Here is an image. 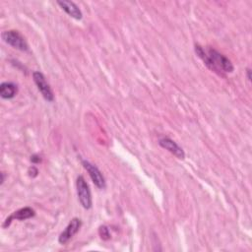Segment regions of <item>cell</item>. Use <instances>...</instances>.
Here are the masks:
<instances>
[{
  "label": "cell",
  "mask_w": 252,
  "mask_h": 252,
  "mask_svg": "<svg viewBox=\"0 0 252 252\" xmlns=\"http://www.w3.org/2000/svg\"><path fill=\"white\" fill-rule=\"evenodd\" d=\"M57 4L70 17H72L76 20H81L83 18L82 11L80 10V8L73 1H67V0H63V1H57Z\"/></svg>",
  "instance_id": "ba28073f"
},
{
  "label": "cell",
  "mask_w": 252,
  "mask_h": 252,
  "mask_svg": "<svg viewBox=\"0 0 252 252\" xmlns=\"http://www.w3.org/2000/svg\"><path fill=\"white\" fill-rule=\"evenodd\" d=\"M33 79L36 83V85L41 92L44 99L47 102H53L54 101V95L53 92L49 86V84L46 82V79L45 75L40 71H35L33 73Z\"/></svg>",
  "instance_id": "277c9868"
},
{
  "label": "cell",
  "mask_w": 252,
  "mask_h": 252,
  "mask_svg": "<svg viewBox=\"0 0 252 252\" xmlns=\"http://www.w3.org/2000/svg\"><path fill=\"white\" fill-rule=\"evenodd\" d=\"M99 234L104 240H109L111 238L110 229L107 226H101L99 229Z\"/></svg>",
  "instance_id": "8fae6325"
},
{
  "label": "cell",
  "mask_w": 252,
  "mask_h": 252,
  "mask_svg": "<svg viewBox=\"0 0 252 252\" xmlns=\"http://www.w3.org/2000/svg\"><path fill=\"white\" fill-rule=\"evenodd\" d=\"M82 164L84 166V169H85L92 182L94 183V184L99 188V189H105L107 184H106V180L102 174V172L98 169V166H96L95 164L91 163L90 161L86 160H82Z\"/></svg>",
  "instance_id": "5b68a950"
},
{
  "label": "cell",
  "mask_w": 252,
  "mask_h": 252,
  "mask_svg": "<svg viewBox=\"0 0 252 252\" xmlns=\"http://www.w3.org/2000/svg\"><path fill=\"white\" fill-rule=\"evenodd\" d=\"M82 226V222L78 218H73L68 226L65 228V229L60 233L58 237V241L60 244H65L67 243L80 229Z\"/></svg>",
  "instance_id": "8992f818"
},
{
  "label": "cell",
  "mask_w": 252,
  "mask_h": 252,
  "mask_svg": "<svg viewBox=\"0 0 252 252\" xmlns=\"http://www.w3.org/2000/svg\"><path fill=\"white\" fill-rule=\"evenodd\" d=\"M18 93V86L12 82H3L0 85V96L2 99H13Z\"/></svg>",
  "instance_id": "30bf717a"
},
{
  "label": "cell",
  "mask_w": 252,
  "mask_h": 252,
  "mask_svg": "<svg viewBox=\"0 0 252 252\" xmlns=\"http://www.w3.org/2000/svg\"><path fill=\"white\" fill-rule=\"evenodd\" d=\"M1 37H2V40L12 47L19 49L21 51H28L29 49L28 43L20 32L14 31V30L5 31L2 33Z\"/></svg>",
  "instance_id": "3957f363"
},
{
  "label": "cell",
  "mask_w": 252,
  "mask_h": 252,
  "mask_svg": "<svg viewBox=\"0 0 252 252\" xmlns=\"http://www.w3.org/2000/svg\"><path fill=\"white\" fill-rule=\"evenodd\" d=\"M38 174H39V171H38L37 167H35V166L30 167V170H29V176H30V177L36 178V177L38 176Z\"/></svg>",
  "instance_id": "7c38bea8"
},
{
  "label": "cell",
  "mask_w": 252,
  "mask_h": 252,
  "mask_svg": "<svg viewBox=\"0 0 252 252\" xmlns=\"http://www.w3.org/2000/svg\"><path fill=\"white\" fill-rule=\"evenodd\" d=\"M159 144H160V147H162L163 149L167 150L169 152H171L173 155H175L178 159L183 160L185 158V153H184L183 149L177 142H175L173 139H171L169 137L160 138L159 140Z\"/></svg>",
  "instance_id": "52a82bcc"
},
{
  "label": "cell",
  "mask_w": 252,
  "mask_h": 252,
  "mask_svg": "<svg viewBox=\"0 0 252 252\" xmlns=\"http://www.w3.org/2000/svg\"><path fill=\"white\" fill-rule=\"evenodd\" d=\"M36 215L34 209H32L31 207H25V208H22V209H19L18 211L14 212L13 215H11L4 223L3 227L6 228V227H9V225L11 224L12 220H19V221H24V220H27V219H30L32 217H34Z\"/></svg>",
  "instance_id": "9c48e42d"
},
{
  "label": "cell",
  "mask_w": 252,
  "mask_h": 252,
  "mask_svg": "<svg viewBox=\"0 0 252 252\" xmlns=\"http://www.w3.org/2000/svg\"><path fill=\"white\" fill-rule=\"evenodd\" d=\"M31 161H32V162H34V163H39V162H41V161H42V159H41V157H40V156H38V155H34V156H32V157H31Z\"/></svg>",
  "instance_id": "4fadbf2b"
},
{
  "label": "cell",
  "mask_w": 252,
  "mask_h": 252,
  "mask_svg": "<svg viewBox=\"0 0 252 252\" xmlns=\"http://www.w3.org/2000/svg\"><path fill=\"white\" fill-rule=\"evenodd\" d=\"M246 75H247L248 81H251V70H250V68L246 69Z\"/></svg>",
  "instance_id": "5bb4252c"
},
{
  "label": "cell",
  "mask_w": 252,
  "mask_h": 252,
  "mask_svg": "<svg viewBox=\"0 0 252 252\" xmlns=\"http://www.w3.org/2000/svg\"><path fill=\"white\" fill-rule=\"evenodd\" d=\"M195 52L203 60L205 65L212 71L218 74L233 72L234 67L231 61L216 49L212 47H208L207 49H205L198 45L195 46Z\"/></svg>",
  "instance_id": "6da1fadb"
},
{
  "label": "cell",
  "mask_w": 252,
  "mask_h": 252,
  "mask_svg": "<svg viewBox=\"0 0 252 252\" xmlns=\"http://www.w3.org/2000/svg\"><path fill=\"white\" fill-rule=\"evenodd\" d=\"M76 188H77V194H78V199L83 206L84 209H91L93 205L92 201V194L90 187L86 182V180L84 179V177L79 176L77 178L76 182Z\"/></svg>",
  "instance_id": "7a4b0ae2"
}]
</instances>
